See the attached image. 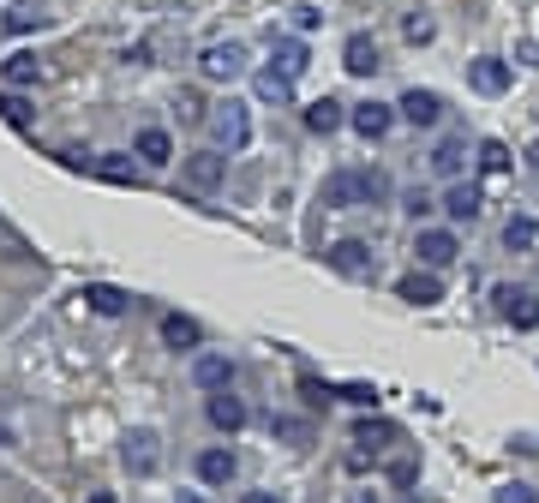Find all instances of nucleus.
I'll list each match as a JSON object with an SVG mask.
<instances>
[{
	"label": "nucleus",
	"instance_id": "473e14b6",
	"mask_svg": "<svg viewBox=\"0 0 539 503\" xmlns=\"http://www.w3.org/2000/svg\"><path fill=\"white\" fill-rule=\"evenodd\" d=\"M492 503H539V486H528V480H510V486H498V492H492Z\"/></svg>",
	"mask_w": 539,
	"mask_h": 503
},
{
	"label": "nucleus",
	"instance_id": "c03bdc74",
	"mask_svg": "<svg viewBox=\"0 0 539 503\" xmlns=\"http://www.w3.org/2000/svg\"><path fill=\"white\" fill-rule=\"evenodd\" d=\"M174 503H204V498H198V492H180V498H174Z\"/></svg>",
	"mask_w": 539,
	"mask_h": 503
},
{
	"label": "nucleus",
	"instance_id": "6ab92c4d",
	"mask_svg": "<svg viewBox=\"0 0 539 503\" xmlns=\"http://www.w3.org/2000/svg\"><path fill=\"white\" fill-rule=\"evenodd\" d=\"M438 210H444L450 222H480L486 198H480V186H462V180H450V192L438 198Z\"/></svg>",
	"mask_w": 539,
	"mask_h": 503
},
{
	"label": "nucleus",
	"instance_id": "1a4fd4ad",
	"mask_svg": "<svg viewBox=\"0 0 539 503\" xmlns=\"http://www.w3.org/2000/svg\"><path fill=\"white\" fill-rule=\"evenodd\" d=\"M192 474H198V486L222 492V486H234V474H240V456H234L228 444H210V450H198V456H192Z\"/></svg>",
	"mask_w": 539,
	"mask_h": 503
},
{
	"label": "nucleus",
	"instance_id": "39448f33",
	"mask_svg": "<svg viewBox=\"0 0 539 503\" xmlns=\"http://www.w3.org/2000/svg\"><path fill=\"white\" fill-rule=\"evenodd\" d=\"M120 468H126L132 480H156V474H162V438H156L150 426H132V432L120 438Z\"/></svg>",
	"mask_w": 539,
	"mask_h": 503
},
{
	"label": "nucleus",
	"instance_id": "58836bf2",
	"mask_svg": "<svg viewBox=\"0 0 539 503\" xmlns=\"http://www.w3.org/2000/svg\"><path fill=\"white\" fill-rule=\"evenodd\" d=\"M300 396H306V402H312V408H318V402H330V396H336V390H324V384H318V378H300Z\"/></svg>",
	"mask_w": 539,
	"mask_h": 503
},
{
	"label": "nucleus",
	"instance_id": "f257e3e1",
	"mask_svg": "<svg viewBox=\"0 0 539 503\" xmlns=\"http://www.w3.org/2000/svg\"><path fill=\"white\" fill-rule=\"evenodd\" d=\"M372 204H390L384 168H336L324 180V210H372Z\"/></svg>",
	"mask_w": 539,
	"mask_h": 503
},
{
	"label": "nucleus",
	"instance_id": "f03ea898",
	"mask_svg": "<svg viewBox=\"0 0 539 503\" xmlns=\"http://www.w3.org/2000/svg\"><path fill=\"white\" fill-rule=\"evenodd\" d=\"M246 72H252L246 42H204V48H198V78H204V84H240Z\"/></svg>",
	"mask_w": 539,
	"mask_h": 503
},
{
	"label": "nucleus",
	"instance_id": "9d476101",
	"mask_svg": "<svg viewBox=\"0 0 539 503\" xmlns=\"http://www.w3.org/2000/svg\"><path fill=\"white\" fill-rule=\"evenodd\" d=\"M402 114H396V102H354L348 108V126L366 138V144H378V138H390V126H396Z\"/></svg>",
	"mask_w": 539,
	"mask_h": 503
},
{
	"label": "nucleus",
	"instance_id": "cd10ccee",
	"mask_svg": "<svg viewBox=\"0 0 539 503\" xmlns=\"http://www.w3.org/2000/svg\"><path fill=\"white\" fill-rule=\"evenodd\" d=\"M270 438L300 450V444H312V420H300V414H276V420H270Z\"/></svg>",
	"mask_w": 539,
	"mask_h": 503
},
{
	"label": "nucleus",
	"instance_id": "20e7f679",
	"mask_svg": "<svg viewBox=\"0 0 539 503\" xmlns=\"http://www.w3.org/2000/svg\"><path fill=\"white\" fill-rule=\"evenodd\" d=\"M180 180H186V192L216 198V192L228 186V150H192V156L180 162Z\"/></svg>",
	"mask_w": 539,
	"mask_h": 503
},
{
	"label": "nucleus",
	"instance_id": "c756f323",
	"mask_svg": "<svg viewBox=\"0 0 539 503\" xmlns=\"http://www.w3.org/2000/svg\"><path fill=\"white\" fill-rule=\"evenodd\" d=\"M480 174H510V144L486 138V144H480Z\"/></svg>",
	"mask_w": 539,
	"mask_h": 503
},
{
	"label": "nucleus",
	"instance_id": "c85d7f7f",
	"mask_svg": "<svg viewBox=\"0 0 539 503\" xmlns=\"http://www.w3.org/2000/svg\"><path fill=\"white\" fill-rule=\"evenodd\" d=\"M504 246H510V252H534V246H539V222H534V216H510V222H504Z\"/></svg>",
	"mask_w": 539,
	"mask_h": 503
},
{
	"label": "nucleus",
	"instance_id": "f704fd0d",
	"mask_svg": "<svg viewBox=\"0 0 539 503\" xmlns=\"http://www.w3.org/2000/svg\"><path fill=\"white\" fill-rule=\"evenodd\" d=\"M414 480H420V456H396V462H390V486H402V492H408Z\"/></svg>",
	"mask_w": 539,
	"mask_h": 503
},
{
	"label": "nucleus",
	"instance_id": "4468645a",
	"mask_svg": "<svg viewBox=\"0 0 539 503\" xmlns=\"http://www.w3.org/2000/svg\"><path fill=\"white\" fill-rule=\"evenodd\" d=\"M204 420H210L222 438H234V432H240L252 414H246V402H240L234 390H216V396H204Z\"/></svg>",
	"mask_w": 539,
	"mask_h": 503
},
{
	"label": "nucleus",
	"instance_id": "f8f14e48",
	"mask_svg": "<svg viewBox=\"0 0 539 503\" xmlns=\"http://www.w3.org/2000/svg\"><path fill=\"white\" fill-rule=\"evenodd\" d=\"M396 114H402L408 126H420V132H432V126L444 120V96H438V90H420V84H414V90H402V102H396Z\"/></svg>",
	"mask_w": 539,
	"mask_h": 503
},
{
	"label": "nucleus",
	"instance_id": "a878e982",
	"mask_svg": "<svg viewBox=\"0 0 539 503\" xmlns=\"http://www.w3.org/2000/svg\"><path fill=\"white\" fill-rule=\"evenodd\" d=\"M252 90H258V102H294V78H288V72H276V66L252 72Z\"/></svg>",
	"mask_w": 539,
	"mask_h": 503
},
{
	"label": "nucleus",
	"instance_id": "a18cd8bd",
	"mask_svg": "<svg viewBox=\"0 0 539 503\" xmlns=\"http://www.w3.org/2000/svg\"><path fill=\"white\" fill-rule=\"evenodd\" d=\"M528 168H539V144H534V150H528Z\"/></svg>",
	"mask_w": 539,
	"mask_h": 503
},
{
	"label": "nucleus",
	"instance_id": "7c9ffc66",
	"mask_svg": "<svg viewBox=\"0 0 539 503\" xmlns=\"http://www.w3.org/2000/svg\"><path fill=\"white\" fill-rule=\"evenodd\" d=\"M42 24H48V12H36V6H12V12H6V30H12V36L42 30Z\"/></svg>",
	"mask_w": 539,
	"mask_h": 503
},
{
	"label": "nucleus",
	"instance_id": "e433bc0d",
	"mask_svg": "<svg viewBox=\"0 0 539 503\" xmlns=\"http://www.w3.org/2000/svg\"><path fill=\"white\" fill-rule=\"evenodd\" d=\"M288 24L306 36V30H318V24H324V12H318V6H294V12H288Z\"/></svg>",
	"mask_w": 539,
	"mask_h": 503
},
{
	"label": "nucleus",
	"instance_id": "9b49d317",
	"mask_svg": "<svg viewBox=\"0 0 539 503\" xmlns=\"http://www.w3.org/2000/svg\"><path fill=\"white\" fill-rule=\"evenodd\" d=\"M468 84H474L480 96H504V90L516 84V66L498 60V54H480V60H468Z\"/></svg>",
	"mask_w": 539,
	"mask_h": 503
},
{
	"label": "nucleus",
	"instance_id": "ea45409f",
	"mask_svg": "<svg viewBox=\"0 0 539 503\" xmlns=\"http://www.w3.org/2000/svg\"><path fill=\"white\" fill-rule=\"evenodd\" d=\"M240 503H282V492H240Z\"/></svg>",
	"mask_w": 539,
	"mask_h": 503
},
{
	"label": "nucleus",
	"instance_id": "393cba45",
	"mask_svg": "<svg viewBox=\"0 0 539 503\" xmlns=\"http://www.w3.org/2000/svg\"><path fill=\"white\" fill-rule=\"evenodd\" d=\"M462 168H468V138H438L432 174H438V180H462Z\"/></svg>",
	"mask_w": 539,
	"mask_h": 503
},
{
	"label": "nucleus",
	"instance_id": "f3484780",
	"mask_svg": "<svg viewBox=\"0 0 539 503\" xmlns=\"http://www.w3.org/2000/svg\"><path fill=\"white\" fill-rule=\"evenodd\" d=\"M90 174H96V180H108V186H138L144 162H138L132 150H102V156L90 162Z\"/></svg>",
	"mask_w": 539,
	"mask_h": 503
},
{
	"label": "nucleus",
	"instance_id": "bb28decb",
	"mask_svg": "<svg viewBox=\"0 0 539 503\" xmlns=\"http://www.w3.org/2000/svg\"><path fill=\"white\" fill-rule=\"evenodd\" d=\"M306 66H312V54H306V42H300V36H282V42H276V72H288V78H300Z\"/></svg>",
	"mask_w": 539,
	"mask_h": 503
},
{
	"label": "nucleus",
	"instance_id": "4be33fe9",
	"mask_svg": "<svg viewBox=\"0 0 539 503\" xmlns=\"http://www.w3.org/2000/svg\"><path fill=\"white\" fill-rule=\"evenodd\" d=\"M162 342H168L174 354H198V348H204V330H198V318L168 312V318H162Z\"/></svg>",
	"mask_w": 539,
	"mask_h": 503
},
{
	"label": "nucleus",
	"instance_id": "0eeeda50",
	"mask_svg": "<svg viewBox=\"0 0 539 503\" xmlns=\"http://www.w3.org/2000/svg\"><path fill=\"white\" fill-rule=\"evenodd\" d=\"M414 258H420V270H450V264L462 258L456 228H420V234H414Z\"/></svg>",
	"mask_w": 539,
	"mask_h": 503
},
{
	"label": "nucleus",
	"instance_id": "423d86ee",
	"mask_svg": "<svg viewBox=\"0 0 539 503\" xmlns=\"http://www.w3.org/2000/svg\"><path fill=\"white\" fill-rule=\"evenodd\" d=\"M324 264H330L336 276H354V282H372V276H378V252H372L366 240H336V246H324Z\"/></svg>",
	"mask_w": 539,
	"mask_h": 503
},
{
	"label": "nucleus",
	"instance_id": "7ed1b4c3",
	"mask_svg": "<svg viewBox=\"0 0 539 503\" xmlns=\"http://www.w3.org/2000/svg\"><path fill=\"white\" fill-rule=\"evenodd\" d=\"M210 138H216V150H228V156H240V150L252 144V108H246L240 96H228V102H216V108H210Z\"/></svg>",
	"mask_w": 539,
	"mask_h": 503
},
{
	"label": "nucleus",
	"instance_id": "a19ab883",
	"mask_svg": "<svg viewBox=\"0 0 539 503\" xmlns=\"http://www.w3.org/2000/svg\"><path fill=\"white\" fill-rule=\"evenodd\" d=\"M84 503H114V492H90Z\"/></svg>",
	"mask_w": 539,
	"mask_h": 503
},
{
	"label": "nucleus",
	"instance_id": "5701e85b",
	"mask_svg": "<svg viewBox=\"0 0 539 503\" xmlns=\"http://www.w3.org/2000/svg\"><path fill=\"white\" fill-rule=\"evenodd\" d=\"M396 294H402L408 306H438V300H444V282H438V270H408Z\"/></svg>",
	"mask_w": 539,
	"mask_h": 503
},
{
	"label": "nucleus",
	"instance_id": "72a5a7b5",
	"mask_svg": "<svg viewBox=\"0 0 539 503\" xmlns=\"http://www.w3.org/2000/svg\"><path fill=\"white\" fill-rule=\"evenodd\" d=\"M402 36H408V42H432V36H438V24H432L426 12H408V18H402Z\"/></svg>",
	"mask_w": 539,
	"mask_h": 503
},
{
	"label": "nucleus",
	"instance_id": "79ce46f5",
	"mask_svg": "<svg viewBox=\"0 0 539 503\" xmlns=\"http://www.w3.org/2000/svg\"><path fill=\"white\" fill-rule=\"evenodd\" d=\"M348 503H378V492H354Z\"/></svg>",
	"mask_w": 539,
	"mask_h": 503
},
{
	"label": "nucleus",
	"instance_id": "2eb2a0df",
	"mask_svg": "<svg viewBox=\"0 0 539 503\" xmlns=\"http://www.w3.org/2000/svg\"><path fill=\"white\" fill-rule=\"evenodd\" d=\"M342 66H348L354 78H372V72L384 66V54H378V36H372V30H354V36L342 42Z\"/></svg>",
	"mask_w": 539,
	"mask_h": 503
},
{
	"label": "nucleus",
	"instance_id": "2f4dec72",
	"mask_svg": "<svg viewBox=\"0 0 539 503\" xmlns=\"http://www.w3.org/2000/svg\"><path fill=\"white\" fill-rule=\"evenodd\" d=\"M336 402H348V408H378V384H342Z\"/></svg>",
	"mask_w": 539,
	"mask_h": 503
},
{
	"label": "nucleus",
	"instance_id": "ddd939ff",
	"mask_svg": "<svg viewBox=\"0 0 539 503\" xmlns=\"http://www.w3.org/2000/svg\"><path fill=\"white\" fill-rule=\"evenodd\" d=\"M390 444H396V426H390V420H360V426H354V456H348V468H366V462L384 456Z\"/></svg>",
	"mask_w": 539,
	"mask_h": 503
},
{
	"label": "nucleus",
	"instance_id": "c9c22d12",
	"mask_svg": "<svg viewBox=\"0 0 539 503\" xmlns=\"http://www.w3.org/2000/svg\"><path fill=\"white\" fill-rule=\"evenodd\" d=\"M0 114H6L12 126H30V102H24L18 90H6V96H0Z\"/></svg>",
	"mask_w": 539,
	"mask_h": 503
},
{
	"label": "nucleus",
	"instance_id": "dca6fc26",
	"mask_svg": "<svg viewBox=\"0 0 539 503\" xmlns=\"http://www.w3.org/2000/svg\"><path fill=\"white\" fill-rule=\"evenodd\" d=\"M132 156H138L144 168H168V162H174V132H168V126H138Z\"/></svg>",
	"mask_w": 539,
	"mask_h": 503
},
{
	"label": "nucleus",
	"instance_id": "b1692460",
	"mask_svg": "<svg viewBox=\"0 0 539 503\" xmlns=\"http://www.w3.org/2000/svg\"><path fill=\"white\" fill-rule=\"evenodd\" d=\"M306 126H312L318 138H330V132H342V126H348V102H336V96H318V102L306 108Z\"/></svg>",
	"mask_w": 539,
	"mask_h": 503
},
{
	"label": "nucleus",
	"instance_id": "a211bd4d",
	"mask_svg": "<svg viewBox=\"0 0 539 503\" xmlns=\"http://www.w3.org/2000/svg\"><path fill=\"white\" fill-rule=\"evenodd\" d=\"M192 384H198L204 396L234 390V360H228V354H198V360H192Z\"/></svg>",
	"mask_w": 539,
	"mask_h": 503
},
{
	"label": "nucleus",
	"instance_id": "4c0bfd02",
	"mask_svg": "<svg viewBox=\"0 0 539 503\" xmlns=\"http://www.w3.org/2000/svg\"><path fill=\"white\" fill-rule=\"evenodd\" d=\"M402 210H408V216H414V222L426 228V216L438 210V198H426V192H408V204H402Z\"/></svg>",
	"mask_w": 539,
	"mask_h": 503
},
{
	"label": "nucleus",
	"instance_id": "aec40b11",
	"mask_svg": "<svg viewBox=\"0 0 539 503\" xmlns=\"http://www.w3.org/2000/svg\"><path fill=\"white\" fill-rule=\"evenodd\" d=\"M0 84H6V90H30V84H42V60H36L30 48L6 54V60H0Z\"/></svg>",
	"mask_w": 539,
	"mask_h": 503
},
{
	"label": "nucleus",
	"instance_id": "412c9836",
	"mask_svg": "<svg viewBox=\"0 0 539 503\" xmlns=\"http://www.w3.org/2000/svg\"><path fill=\"white\" fill-rule=\"evenodd\" d=\"M84 306H90L96 318H126V312H132V294L114 288V282H90V288H84Z\"/></svg>",
	"mask_w": 539,
	"mask_h": 503
},
{
	"label": "nucleus",
	"instance_id": "6e6552de",
	"mask_svg": "<svg viewBox=\"0 0 539 503\" xmlns=\"http://www.w3.org/2000/svg\"><path fill=\"white\" fill-rule=\"evenodd\" d=\"M492 300H498V318H504V324H516V330H539V294H534V288L498 282Z\"/></svg>",
	"mask_w": 539,
	"mask_h": 503
},
{
	"label": "nucleus",
	"instance_id": "37998d69",
	"mask_svg": "<svg viewBox=\"0 0 539 503\" xmlns=\"http://www.w3.org/2000/svg\"><path fill=\"white\" fill-rule=\"evenodd\" d=\"M0 450H12V426H0Z\"/></svg>",
	"mask_w": 539,
	"mask_h": 503
}]
</instances>
